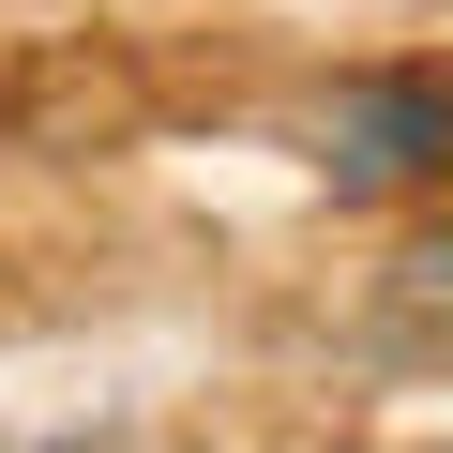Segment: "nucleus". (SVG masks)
Instances as JSON below:
<instances>
[{"label":"nucleus","mask_w":453,"mask_h":453,"mask_svg":"<svg viewBox=\"0 0 453 453\" xmlns=\"http://www.w3.org/2000/svg\"><path fill=\"white\" fill-rule=\"evenodd\" d=\"M318 166H333V196L438 181V166H453V91H438V76H348L333 121H318Z\"/></svg>","instance_id":"nucleus-1"}]
</instances>
